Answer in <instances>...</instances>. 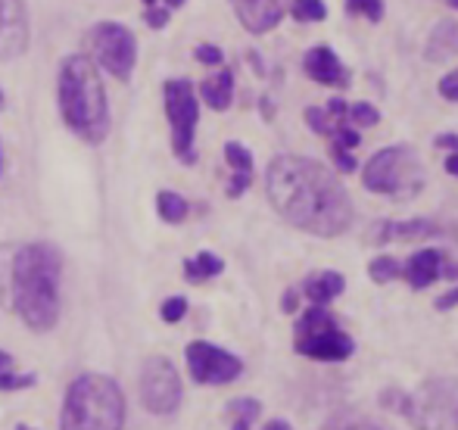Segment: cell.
I'll use <instances>...</instances> for the list:
<instances>
[{"mask_svg": "<svg viewBox=\"0 0 458 430\" xmlns=\"http://www.w3.org/2000/svg\"><path fill=\"white\" fill-rule=\"evenodd\" d=\"M296 303H300V297H296V293L293 291H287V293H284V312H296Z\"/></svg>", "mask_w": 458, "mask_h": 430, "instance_id": "74e56055", "label": "cell"}, {"mask_svg": "<svg viewBox=\"0 0 458 430\" xmlns=\"http://www.w3.org/2000/svg\"><path fill=\"white\" fill-rule=\"evenodd\" d=\"M13 306L31 331H50L60 318V253L47 243H29L13 253Z\"/></svg>", "mask_w": 458, "mask_h": 430, "instance_id": "7a4b0ae2", "label": "cell"}, {"mask_svg": "<svg viewBox=\"0 0 458 430\" xmlns=\"http://www.w3.org/2000/svg\"><path fill=\"white\" fill-rule=\"evenodd\" d=\"M306 122H309V128H312L315 134H325V138H334V134H337V128L344 125V119H340V115H334L331 109H321V106H309L306 109Z\"/></svg>", "mask_w": 458, "mask_h": 430, "instance_id": "44dd1931", "label": "cell"}, {"mask_svg": "<svg viewBox=\"0 0 458 430\" xmlns=\"http://www.w3.org/2000/svg\"><path fill=\"white\" fill-rule=\"evenodd\" d=\"M430 237H443V228L430 218H409V222H374L368 231V240L384 247V243H411V240H430Z\"/></svg>", "mask_w": 458, "mask_h": 430, "instance_id": "7c38bea8", "label": "cell"}, {"mask_svg": "<svg viewBox=\"0 0 458 430\" xmlns=\"http://www.w3.org/2000/svg\"><path fill=\"white\" fill-rule=\"evenodd\" d=\"M140 402L153 415H172L182 402V377L175 365L163 356H153L140 371Z\"/></svg>", "mask_w": 458, "mask_h": 430, "instance_id": "ba28073f", "label": "cell"}, {"mask_svg": "<svg viewBox=\"0 0 458 430\" xmlns=\"http://www.w3.org/2000/svg\"><path fill=\"white\" fill-rule=\"evenodd\" d=\"M125 400L113 377L81 375L69 384L63 406V430H122Z\"/></svg>", "mask_w": 458, "mask_h": 430, "instance_id": "277c9868", "label": "cell"}, {"mask_svg": "<svg viewBox=\"0 0 458 430\" xmlns=\"http://www.w3.org/2000/svg\"><path fill=\"white\" fill-rule=\"evenodd\" d=\"M455 54H458V22L440 19V22L434 25V31H430L424 56H428V63H446V60H453Z\"/></svg>", "mask_w": 458, "mask_h": 430, "instance_id": "2e32d148", "label": "cell"}, {"mask_svg": "<svg viewBox=\"0 0 458 430\" xmlns=\"http://www.w3.org/2000/svg\"><path fill=\"white\" fill-rule=\"evenodd\" d=\"M35 384V375H13V371H0V390H25Z\"/></svg>", "mask_w": 458, "mask_h": 430, "instance_id": "4dcf8cb0", "label": "cell"}, {"mask_svg": "<svg viewBox=\"0 0 458 430\" xmlns=\"http://www.w3.org/2000/svg\"><path fill=\"white\" fill-rule=\"evenodd\" d=\"M197 60L203 66H222V50L216 44H203V47H197Z\"/></svg>", "mask_w": 458, "mask_h": 430, "instance_id": "d6a6232c", "label": "cell"}, {"mask_svg": "<svg viewBox=\"0 0 458 430\" xmlns=\"http://www.w3.org/2000/svg\"><path fill=\"white\" fill-rule=\"evenodd\" d=\"M225 272V262L212 253H199L197 259H184V278L191 284H199L206 278H216V274Z\"/></svg>", "mask_w": 458, "mask_h": 430, "instance_id": "d6986e66", "label": "cell"}, {"mask_svg": "<svg viewBox=\"0 0 458 430\" xmlns=\"http://www.w3.org/2000/svg\"><path fill=\"white\" fill-rule=\"evenodd\" d=\"M334 147H340V150H350L352 153L359 147V131L344 122V125L337 128V134H334Z\"/></svg>", "mask_w": 458, "mask_h": 430, "instance_id": "f546056e", "label": "cell"}, {"mask_svg": "<svg viewBox=\"0 0 458 430\" xmlns=\"http://www.w3.org/2000/svg\"><path fill=\"white\" fill-rule=\"evenodd\" d=\"M446 172H449V175H455V178H458V153H453V156L446 159Z\"/></svg>", "mask_w": 458, "mask_h": 430, "instance_id": "f35d334b", "label": "cell"}, {"mask_svg": "<svg viewBox=\"0 0 458 430\" xmlns=\"http://www.w3.org/2000/svg\"><path fill=\"white\" fill-rule=\"evenodd\" d=\"M225 159H228V165L234 169V175H253V153L243 144H237V140L225 144Z\"/></svg>", "mask_w": 458, "mask_h": 430, "instance_id": "7402d4cb", "label": "cell"}, {"mask_svg": "<svg viewBox=\"0 0 458 430\" xmlns=\"http://www.w3.org/2000/svg\"><path fill=\"white\" fill-rule=\"evenodd\" d=\"M290 13H293V19H300V22H321V19L327 16V6H325V0H293Z\"/></svg>", "mask_w": 458, "mask_h": 430, "instance_id": "d4e9b609", "label": "cell"}, {"mask_svg": "<svg viewBox=\"0 0 458 430\" xmlns=\"http://www.w3.org/2000/svg\"><path fill=\"white\" fill-rule=\"evenodd\" d=\"M184 312H187V299H184V297L165 299V303H163V322L178 325V322L184 318Z\"/></svg>", "mask_w": 458, "mask_h": 430, "instance_id": "f1b7e54d", "label": "cell"}, {"mask_svg": "<svg viewBox=\"0 0 458 430\" xmlns=\"http://www.w3.org/2000/svg\"><path fill=\"white\" fill-rule=\"evenodd\" d=\"M231 6H234L243 29L253 35H266L290 10V0H231Z\"/></svg>", "mask_w": 458, "mask_h": 430, "instance_id": "4fadbf2b", "label": "cell"}, {"mask_svg": "<svg viewBox=\"0 0 458 430\" xmlns=\"http://www.w3.org/2000/svg\"><path fill=\"white\" fill-rule=\"evenodd\" d=\"M165 113L172 122V150L182 163H193V134H197V119H199V100L197 91L187 79H172L165 81Z\"/></svg>", "mask_w": 458, "mask_h": 430, "instance_id": "52a82bcc", "label": "cell"}, {"mask_svg": "<svg viewBox=\"0 0 458 430\" xmlns=\"http://www.w3.org/2000/svg\"><path fill=\"white\" fill-rule=\"evenodd\" d=\"M440 268H443V253L434 247H428V249H418V253L405 262L403 278L409 281L415 291H424V287H430L437 278H440Z\"/></svg>", "mask_w": 458, "mask_h": 430, "instance_id": "9a60e30c", "label": "cell"}, {"mask_svg": "<svg viewBox=\"0 0 458 430\" xmlns=\"http://www.w3.org/2000/svg\"><path fill=\"white\" fill-rule=\"evenodd\" d=\"M449 6H455V10H458V0H449Z\"/></svg>", "mask_w": 458, "mask_h": 430, "instance_id": "ee69618b", "label": "cell"}, {"mask_svg": "<svg viewBox=\"0 0 458 430\" xmlns=\"http://www.w3.org/2000/svg\"><path fill=\"white\" fill-rule=\"evenodd\" d=\"M144 4H147V6H157V0H144Z\"/></svg>", "mask_w": 458, "mask_h": 430, "instance_id": "7bdbcfd3", "label": "cell"}, {"mask_svg": "<svg viewBox=\"0 0 458 430\" xmlns=\"http://www.w3.org/2000/svg\"><path fill=\"white\" fill-rule=\"evenodd\" d=\"M91 47L94 56L106 72L115 79H128L138 60V47H134V35L119 22H100L91 31Z\"/></svg>", "mask_w": 458, "mask_h": 430, "instance_id": "9c48e42d", "label": "cell"}, {"mask_svg": "<svg viewBox=\"0 0 458 430\" xmlns=\"http://www.w3.org/2000/svg\"><path fill=\"white\" fill-rule=\"evenodd\" d=\"M29 47V16L22 0H0V60L25 54Z\"/></svg>", "mask_w": 458, "mask_h": 430, "instance_id": "8fae6325", "label": "cell"}, {"mask_svg": "<svg viewBox=\"0 0 458 430\" xmlns=\"http://www.w3.org/2000/svg\"><path fill=\"white\" fill-rule=\"evenodd\" d=\"M144 19H147V25H150V29H163V25L169 22V10H163V6H150Z\"/></svg>", "mask_w": 458, "mask_h": 430, "instance_id": "e575fe53", "label": "cell"}, {"mask_svg": "<svg viewBox=\"0 0 458 430\" xmlns=\"http://www.w3.org/2000/svg\"><path fill=\"white\" fill-rule=\"evenodd\" d=\"M434 147H443V150H453L458 153V134H437Z\"/></svg>", "mask_w": 458, "mask_h": 430, "instance_id": "d590c367", "label": "cell"}, {"mask_svg": "<svg viewBox=\"0 0 458 430\" xmlns=\"http://www.w3.org/2000/svg\"><path fill=\"white\" fill-rule=\"evenodd\" d=\"M60 109L66 125L88 144H100L109 131V106L103 79L88 56H69L60 69Z\"/></svg>", "mask_w": 458, "mask_h": 430, "instance_id": "3957f363", "label": "cell"}, {"mask_svg": "<svg viewBox=\"0 0 458 430\" xmlns=\"http://www.w3.org/2000/svg\"><path fill=\"white\" fill-rule=\"evenodd\" d=\"M368 274H371L374 284H390V281L403 278V266H399L393 256H377V259L368 266Z\"/></svg>", "mask_w": 458, "mask_h": 430, "instance_id": "603a6c76", "label": "cell"}, {"mask_svg": "<svg viewBox=\"0 0 458 430\" xmlns=\"http://www.w3.org/2000/svg\"><path fill=\"white\" fill-rule=\"evenodd\" d=\"M199 94H203L206 106H212L216 113L228 109L231 97H234V72H231V69H222V72H216L212 79H206L203 85H199Z\"/></svg>", "mask_w": 458, "mask_h": 430, "instance_id": "e0dca14e", "label": "cell"}, {"mask_svg": "<svg viewBox=\"0 0 458 430\" xmlns=\"http://www.w3.org/2000/svg\"><path fill=\"white\" fill-rule=\"evenodd\" d=\"M434 306L440 312H446V309H453V306H458V287H455V291H449V293H443V297H437Z\"/></svg>", "mask_w": 458, "mask_h": 430, "instance_id": "8d00e7d4", "label": "cell"}, {"mask_svg": "<svg viewBox=\"0 0 458 430\" xmlns=\"http://www.w3.org/2000/svg\"><path fill=\"white\" fill-rule=\"evenodd\" d=\"M346 115H350V122H352V125H359V128H374L380 122V113L371 104H352V106H346Z\"/></svg>", "mask_w": 458, "mask_h": 430, "instance_id": "83f0119b", "label": "cell"}, {"mask_svg": "<svg viewBox=\"0 0 458 430\" xmlns=\"http://www.w3.org/2000/svg\"><path fill=\"white\" fill-rule=\"evenodd\" d=\"M346 287L344 274L337 272H318L306 281V297L312 299V306H327L334 297H340Z\"/></svg>", "mask_w": 458, "mask_h": 430, "instance_id": "ac0fdd59", "label": "cell"}, {"mask_svg": "<svg viewBox=\"0 0 458 430\" xmlns=\"http://www.w3.org/2000/svg\"><path fill=\"white\" fill-rule=\"evenodd\" d=\"M262 430H290V425H287V421H268Z\"/></svg>", "mask_w": 458, "mask_h": 430, "instance_id": "60d3db41", "label": "cell"}, {"mask_svg": "<svg viewBox=\"0 0 458 430\" xmlns=\"http://www.w3.org/2000/svg\"><path fill=\"white\" fill-rule=\"evenodd\" d=\"M346 10L352 16H365L368 22H380L384 19V0H346Z\"/></svg>", "mask_w": 458, "mask_h": 430, "instance_id": "4316f807", "label": "cell"}, {"mask_svg": "<svg viewBox=\"0 0 458 430\" xmlns=\"http://www.w3.org/2000/svg\"><path fill=\"white\" fill-rule=\"evenodd\" d=\"M362 184L371 194H384L393 197V200H411L428 184V172H424L421 156L411 147L396 144V147H384V150L368 159L362 172Z\"/></svg>", "mask_w": 458, "mask_h": 430, "instance_id": "5b68a950", "label": "cell"}, {"mask_svg": "<svg viewBox=\"0 0 458 430\" xmlns=\"http://www.w3.org/2000/svg\"><path fill=\"white\" fill-rule=\"evenodd\" d=\"M184 0H165V6H169V10H175V6H182Z\"/></svg>", "mask_w": 458, "mask_h": 430, "instance_id": "b9f144b4", "label": "cell"}, {"mask_svg": "<svg viewBox=\"0 0 458 430\" xmlns=\"http://www.w3.org/2000/svg\"><path fill=\"white\" fill-rule=\"evenodd\" d=\"M325 430H380V427L374 425V421L362 418V415H356V412H340L327 421Z\"/></svg>", "mask_w": 458, "mask_h": 430, "instance_id": "484cf974", "label": "cell"}, {"mask_svg": "<svg viewBox=\"0 0 458 430\" xmlns=\"http://www.w3.org/2000/svg\"><path fill=\"white\" fill-rule=\"evenodd\" d=\"M16 430H31V427H25V425H19V427H16Z\"/></svg>", "mask_w": 458, "mask_h": 430, "instance_id": "f6af8a7d", "label": "cell"}, {"mask_svg": "<svg viewBox=\"0 0 458 430\" xmlns=\"http://www.w3.org/2000/svg\"><path fill=\"white\" fill-rule=\"evenodd\" d=\"M356 343L346 331H340L337 318L325 306H312L296 322V352L318 362H344L352 356Z\"/></svg>", "mask_w": 458, "mask_h": 430, "instance_id": "8992f818", "label": "cell"}, {"mask_svg": "<svg viewBox=\"0 0 458 430\" xmlns=\"http://www.w3.org/2000/svg\"><path fill=\"white\" fill-rule=\"evenodd\" d=\"M440 94L449 100V104H458V69L440 79Z\"/></svg>", "mask_w": 458, "mask_h": 430, "instance_id": "1f68e13d", "label": "cell"}, {"mask_svg": "<svg viewBox=\"0 0 458 430\" xmlns=\"http://www.w3.org/2000/svg\"><path fill=\"white\" fill-rule=\"evenodd\" d=\"M157 209H159V215H163L169 224L184 222L187 213H191V207H187L184 197L172 194V190H159V197H157Z\"/></svg>", "mask_w": 458, "mask_h": 430, "instance_id": "ffe728a7", "label": "cell"}, {"mask_svg": "<svg viewBox=\"0 0 458 430\" xmlns=\"http://www.w3.org/2000/svg\"><path fill=\"white\" fill-rule=\"evenodd\" d=\"M268 200L284 222L315 237L350 231L352 203L337 175L306 156H277L266 172Z\"/></svg>", "mask_w": 458, "mask_h": 430, "instance_id": "6da1fadb", "label": "cell"}, {"mask_svg": "<svg viewBox=\"0 0 458 430\" xmlns=\"http://www.w3.org/2000/svg\"><path fill=\"white\" fill-rule=\"evenodd\" d=\"M187 368H191V377L197 384L218 387V384L237 381L243 371V362L237 356H231V352L206 343V340H193L187 346Z\"/></svg>", "mask_w": 458, "mask_h": 430, "instance_id": "30bf717a", "label": "cell"}, {"mask_svg": "<svg viewBox=\"0 0 458 430\" xmlns=\"http://www.w3.org/2000/svg\"><path fill=\"white\" fill-rule=\"evenodd\" d=\"M334 153V163L340 165V172H356V159H352L350 150H340V147H331Z\"/></svg>", "mask_w": 458, "mask_h": 430, "instance_id": "836d02e7", "label": "cell"}, {"mask_svg": "<svg viewBox=\"0 0 458 430\" xmlns=\"http://www.w3.org/2000/svg\"><path fill=\"white\" fill-rule=\"evenodd\" d=\"M262 406L256 400H234L228 402V415H234V430H250L256 418H259Z\"/></svg>", "mask_w": 458, "mask_h": 430, "instance_id": "cb8c5ba5", "label": "cell"}, {"mask_svg": "<svg viewBox=\"0 0 458 430\" xmlns=\"http://www.w3.org/2000/svg\"><path fill=\"white\" fill-rule=\"evenodd\" d=\"M302 69L312 81L318 85H327V88H346L350 85V72L346 66L340 63V56L334 54L327 44H315L306 56H302Z\"/></svg>", "mask_w": 458, "mask_h": 430, "instance_id": "5bb4252c", "label": "cell"}, {"mask_svg": "<svg viewBox=\"0 0 458 430\" xmlns=\"http://www.w3.org/2000/svg\"><path fill=\"white\" fill-rule=\"evenodd\" d=\"M0 106H4V94H0Z\"/></svg>", "mask_w": 458, "mask_h": 430, "instance_id": "bcb514c9", "label": "cell"}, {"mask_svg": "<svg viewBox=\"0 0 458 430\" xmlns=\"http://www.w3.org/2000/svg\"><path fill=\"white\" fill-rule=\"evenodd\" d=\"M10 368H13V356L0 350V371H10Z\"/></svg>", "mask_w": 458, "mask_h": 430, "instance_id": "ab89813d", "label": "cell"}]
</instances>
